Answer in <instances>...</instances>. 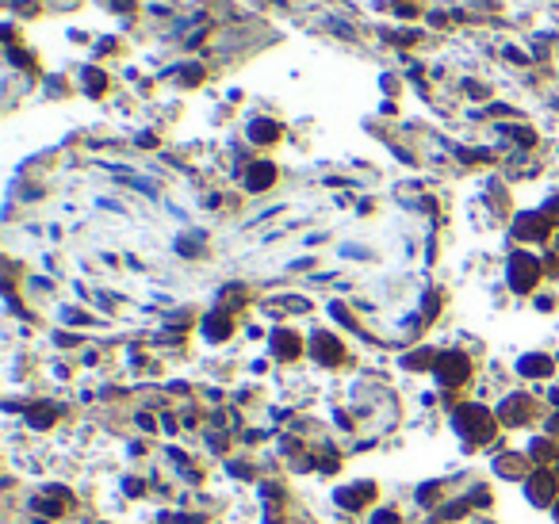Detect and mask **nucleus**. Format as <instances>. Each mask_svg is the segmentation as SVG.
I'll return each mask as SVG.
<instances>
[{
	"label": "nucleus",
	"mask_w": 559,
	"mask_h": 524,
	"mask_svg": "<svg viewBox=\"0 0 559 524\" xmlns=\"http://www.w3.org/2000/svg\"><path fill=\"white\" fill-rule=\"evenodd\" d=\"M456 429H460V437H467L472 444H483V440L494 437V417L483 406H460Z\"/></svg>",
	"instance_id": "obj_1"
},
{
	"label": "nucleus",
	"mask_w": 559,
	"mask_h": 524,
	"mask_svg": "<svg viewBox=\"0 0 559 524\" xmlns=\"http://www.w3.org/2000/svg\"><path fill=\"white\" fill-rule=\"evenodd\" d=\"M467 375H472L467 356H460V352H444V356H437V379H441L444 387H456V383H464Z\"/></svg>",
	"instance_id": "obj_2"
},
{
	"label": "nucleus",
	"mask_w": 559,
	"mask_h": 524,
	"mask_svg": "<svg viewBox=\"0 0 559 524\" xmlns=\"http://www.w3.org/2000/svg\"><path fill=\"white\" fill-rule=\"evenodd\" d=\"M540 280V268L532 257H525V253H517L514 260H509V288L514 291H532Z\"/></svg>",
	"instance_id": "obj_3"
},
{
	"label": "nucleus",
	"mask_w": 559,
	"mask_h": 524,
	"mask_svg": "<svg viewBox=\"0 0 559 524\" xmlns=\"http://www.w3.org/2000/svg\"><path fill=\"white\" fill-rule=\"evenodd\" d=\"M556 490H559V482H556L552 471H532L529 482H525V494H529L532 505H552Z\"/></svg>",
	"instance_id": "obj_4"
},
{
	"label": "nucleus",
	"mask_w": 559,
	"mask_h": 524,
	"mask_svg": "<svg viewBox=\"0 0 559 524\" xmlns=\"http://www.w3.org/2000/svg\"><path fill=\"white\" fill-rule=\"evenodd\" d=\"M311 352L322 360V364H337V360H341V345H337L334 337H326V333H318V337H314Z\"/></svg>",
	"instance_id": "obj_5"
},
{
	"label": "nucleus",
	"mask_w": 559,
	"mask_h": 524,
	"mask_svg": "<svg viewBox=\"0 0 559 524\" xmlns=\"http://www.w3.org/2000/svg\"><path fill=\"white\" fill-rule=\"evenodd\" d=\"M502 421L506 425H517V421H525L529 417V398H521V395H514V398H506V406H502Z\"/></svg>",
	"instance_id": "obj_6"
},
{
	"label": "nucleus",
	"mask_w": 559,
	"mask_h": 524,
	"mask_svg": "<svg viewBox=\"0 0 559 524\" xmlns=\"http://www.w3.org/2000/svg\"><path fill=\"white\" fill-rule=\"evenodd\" d=\"M544 234H548V218L544 215L517 218V237H544Z\"/></svg>",
	"instance_id": "obj_7"
},
{
	"label": "nucleus",
	"mask_w": 559,
	"mask_h": 524,
	"mask_svg": "<svg viewBox=\"0 0 559 524\" xmlns=\"http://www.w3.org/2000/svg\"><path fill=\"white\" fill-rule=\"evenodd\" d=\"M364 497H372V486H368V482H360V486H349V490H341V494H337V505H345V509H360V505H364Z\"/></svg>",
	"instance_id": "obj_8"
},
{
	"label": "nucleus",
	"mask_w": 559,
	"mask_h": 524,
	"mask_svg": "<svg viewBox=\"0 0 559 524\" xmlns=\"http://www.w3.org/2000/svg\"><path fill=\"white\" fill-rule=\"evenodd\" d=\"M525 467H529L525 455H502V460H498V474H506V479H521Z\"/></svg>",
	"instance_id": "obj_9"
},
{
	"label": "nucleus",
	"mask_w": 559,
	"mask_h": 524,
	"mask_svg": "<svg viewBox=\"0 0 559 524\" xmlns=\"http://www.w3.org/2000/svg\"><path fill=\"white\" fill-rule=\"evenodd\" d=\"M272 180H276V169L264 165V161H261V165H253V173H249L246 184L253 187V192H261V187H269V184H272Z\"/></svg>",
	"instance_id": "obj_10"
},
{
	"label": "nucleus",
	"mask_w": 559,
	"mask_h": 524,
	"mask_svg": "<svg viewBox=\"0 0 559 524\" xmlns=\"http://www.w3.org/2000/svg\"><path fill=\"white\" fill-rule=\"evenodd\" d=\"M204 333L211 341H222V337H230V322H226V314H211L207 322H204Z\"/></svg>",
	"instance_id": "obj_11"
},
{
	"label": "nucleus",
	"mask_w": 559,
	"mask_h": 524,
	"mask_svg": "<svg viewBox=\"0 0 559 524\" xmlns=\"http://www.w3.org/2000/svg\"><path fill=\"white\" fill-rule=\"evenodd\" d=\"M521 375H537V379L540 375H552V360L548 356H525L521 360Z\"/></svg>",
	"instance_id": "obj_12"
},
{
	"label": "nucleus",
	"mask_w": 559,
	"mask_h": 524,
	"mask_svg": "<svg viewBox=\"0 0 559 524\" xmlns=\"http://www.w3.org/2000/svg\"><path fill=\"white\" fill-rule=\"evenodd\" d=\"M249 134H253V142H276V138H280V127H276V122L257 119L253 127H249Z\"/></svg>",
	"instance_id": "obj_13"
},
{
	"label": "nucleus",
	"mask_w": 559,
	"mask_h": 524,
	"mask_svg": "<svg viewBox=\"0 0 559 524\" xmlns=\"http://www.w3.org/2000/svg\"><path fill=\"white\" fill-rule=\"evenodd\" d=\"M272 348H276L283 360H291V356H299V337H291V333H276V337H272Z\"/></svg>",
	"instance_id": "obj_14"
},
{
	"label": "nucleus",
	"mask_w": 559,
	"mask_h": 524,
	"mask_svg": "<svg viewBox=\"0 0 559 524\" xmlns=\"http://www.w3.org/2000/svg\"><path fill=\"white\" fill-rule=\"evenodd\" d=\"M50 421H54V409H35L31 413V425H38V429H46Z\"/></svg>",
	"instance_id": "obj_15"
},
{
	"label": "nucleus",
	"mask_w": 559,
	"mask_h": 524,
	"mask_svg": "<svg viewBox=\"0 0 559 524\" xmlns=\"http://www.w3.org/2000/svg\"><path fill=\"white\" fill-rule=\"evenodd\" d=\"M532 460H548V444H544V440H537V444H532Z\"/></svg>",
	"instance_id": "obj_16"
},
{
	"label": "nucleus",
	"mask_w": 559,
	"mask_h": 524,
	"mask_svg": "<svg viewBox=\"0 0 559 524\" xmlns=\"http://www.w3.org/2000/svg\"><path fill=\"white\" fill-rule=\"evenodd\" d=\"M399 517H395V513H376V524H395Z\"/></svg>",
	"instance_id": "obj_17"
},
{
	"label": "nucleus",
	"mask_w": 559,
	"mask_h": 524,
	"mask_svg": "<svg viewBox=\"0 0 559 524\" xmlns=\"http://www.w3.org/2000/svg\"><path fill=\"white\" fill-rule=\"evenodd\" d=\"M556 218H559V203H556Z\"/></svg>",
	"instance_id": "obj_18"
},
{
	"label": "nucleus",
	"mask_w": 559,
	"mask_h": 524,
	"mask_svg": "<svg viewBox=\"0 0 559 524\" xmlns=\"http://www.w3.org/2000/svg\"><path fill=\"white\" fill-rule=\"evenodd\" d=\"M556 517H559V502H556Z\"/></svg>",
	"instance_id": "obj_19"
}]
</instances>
